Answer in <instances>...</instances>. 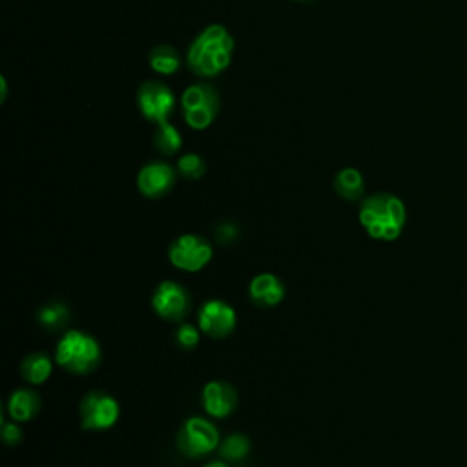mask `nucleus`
Masks as SVG:
<instances>
[{
  "label": "nucleus",
  "instance_id": "nucleus-1",
  "mask_svg": "<svg viewBox=\"0 0 467 467\" xmlns=\"http://www.w3.org/2000/svg\"><path fill=\"white\" fill-rule=\"evenodd\" d=\"M234 47L232 33L223 24H210L188 46L186 66L195 77H217L230 66Z\"/></svg>",
  "mask_w": 467,
  "mask_h": 467
},
{
  "label": "nucleus",
  "instance_id": "nucleus-2",
  "mask_svg": "<svg viewBox=\"0 0 467 467\" xmlns=\"http://www.w3.org/2000/svg\"><path fill=\"white\" fill-rule=\"evenodd\" d=\"M405 219V204L392 193H374L361 201L359 223L372 239L394 241L401 234Z\"/></svg>",
  "mask_w": 467,
  "mask_h": 467
},
{
  "label": "nucleus",
  "instance_id": "nucleus-3",
  "mask_svg": "<svg viewBox=\"0 0 467 467\" xmlns=\"http://www.w3.org/2000/svg\"><path fill=\"white\" fill-rule=\"evenodd\" d=\"M102 352L97 339L82 330H66L55 348L57 363L69 374H89L100 363Z\"/></svg>",
  "mask_w": 467,
  "mask_h": 467
},
{
  "label": "nucleus",
  "instance_id": "nucleus-4",
  "mask_svg": "<svg viewBox=\"0 0 467 467\" xmlns=\"http://www.w3.org/2000/svg\"><path fill=\"white\" fill-rule=\"evenodd\" d=\"M219 108L221 97L212 84H192L181 95V111L192 130H206L215 120Z\"/></svg>",
  "mask_w": 467,
  "mask_h": 467
},
{
  "label": "nucleus",
  "instance_id": "nucleus-5",
  "mask_svg": "<svg viewBox=\"0 0 467 467\" xmlns=\"http://www.w3.org/2000/svg\"><path fill=\"white\" fill-rule=\"evenodd\" d=\"M177 449L186 458H202L219 447L217 427L201 416L188 418L177 432Z\"/></svg>",
  "mask_w": 467,
  "mask_h": 467
},
{
  "label": "nucleus",
  "instance_id": "nucleus-6",
  "mask_svg": "<svg viewBox=\"0 0 467 467\" xmlns=\"http://www.w3.org/2000/svg\"><path fill=\"white\" fill-rule=\"evenodd\" d=\"M213 255L212 244L197 234H182L168 248L170 263L182 272L202 270Z\"/></svg>",
  "mask_w": 467,
  "mask_h": 467
},
{
  "label": "nucleus",
  "instance_id": "nucleus-7",
  "mask_svg": "<svg viewBox=\"0 0 467 467\" xmlns=\"http://www.w3.org/2000/svg\"><path fill=\"white\" fill-rule=\"evenodd\" d=\"M137 106L140 115L148 120L157 124L168 122L175 109V95L168 88V84L161 80H146L137 89Z\"/></svg>",
  "mask_w": 467,
  "mask_h": 467
},
{
  "label": "nucleus",
  "instance_id": "nucleus-8",
  "mask_svg": "<svg viewBox=\"0 0 467 467\" xmlns=\"http://www.w3.org/2000/svg\"><path fill=\"white\" fill-rule=\"evenodd\" d=\"M119 401L102 390L88 392L80 401V427L84 431H106L119 420Z\"/></svg>",
  "mask_w": 467,
  "mask_h": 467
},
{
  "label": "nucleus",
  "instance_id": "nucleus-9",
  "mask_svg": "<svg viewBox=\"0 0 467 467\" xmlns=\"http://www.w3.org/2000/svg\"><path fill=\"white\" fill-rule=\"evenodd\" d=\"M190 292L182 285L175 281H162L151 296V306L159 317L166 321H181L190 312Z\"/></svg>",
  "mask_w": 467,
  "mask_h": 467
},
{
  "label": "nucleus",
  "instance_id": "nucleus-10",
  "mask_svg": "<svg viewBox=\"0 0 467 467\" xmlns=\"http://www.w3.org/2000/svg\"><path fill=\"white\" fill-rule=\"evenodd\" d=\"M199 328L210 337H226L237 325V314L223 299H210L199 310Z\"/></svg>",
  "mask_w": 467,
  "mask_h": 467
},
{
  "label": "nucleus",
  "instance_id": "nucleus-11",
  "mask_svg": "<svg viewBox=\"0 0 467 467\" xmlns=\"http://www.w3.org/2000/svg\"><path fill=\"white\" fill-rule=\"evenodd\" d=\"M177 170L164 161H151L139 170L137 188L148 199L164 197L175 184Z\"/></svg>",
  "mask_w": 467,
  "mask_h": 467
},
{
  "label": "nucleus",
  "instance_id": "nucleus-12",
  "mask_svg": "<svg viewBox=\"0 0 467 467\" xmlns=\"http://www.w3.org/2000/svg\"><path fill=\"white\" fill-rule=\"evenodd\" d=\"M201 400L206 414L212 418H228L237 407L235 389L223 379L208 381L202 389Z\"/></svg>",
  "mask_w": 467,
  "mask_h": 467
},
{
  "label": "nucleus",
  "instance_id": "nucleus-13",
  "mask_svg": "<svg viewBox=\"0 0 467 467\" xmlns=\"http://www.w3.org/2000/svg\"><path fill=\"white\" fill-rule=\"evenodd\" d=\"M248 296L257 306H275L285 297V285L274 274H259L250 281Z\"/></svg>",
  "mask_w": 467,
  "mask_h": 467
},
{
  "label": "nucleus",
  "instance_id": "nucleus-14",
  "mask_svg": "<svg viewBox=\"0 0 467 467\" xmlns=\"http://www.w3.org/2000/svg\"><path fill=\"white\" fill-rule=\"evenodd\" d=\"M40 410V396L31 389H18L7 400V412L15 421H29Z\"/></svg>",
  "mask_w": 467,
  "mask_h": 467
},
{
  "label": "nucleus",
  "instance_id": "nucleus-15",
  "mask_svg": "<svg viewBox=\"0 0 467 467\" xmlns=\"http://www.w3.org/2000/svg\"><path fill=\"white\" fill-rule=\"evenodd\" d=\"M181 62H182V58H181L179 51L170 44H157L148 53V64L159 75L168 77V75L177 73L181 67Z\"/></svg>",
  "mask_w": 467,
  "mask_h": 467
},
{
  "label": "nucleus",
  "instance_id": "nucleus-16",
  "mask_svg": "<svg viewBox=\"0 0 467 467\" xmlns=\"http://www.w3.org/2000/svg\"><path fill=\"white\" fill-rule=\"evenodd\" d=\"M334 190L347 201H359L365 193V181L359 170L343 168L334 177Z\"/></svg>",
  "mask_w": 467,
  "mask_h": 467
},
{
  "label": "nucleus",
  "instance_id": "nucleus-17",
  "mask_svg": "<svg viewBox=\"0 0 467 467\" xmlns=\"http://www.w3.org/2000/svg\"><path fill=\"white\" fill-rule=\"evenodd\" d=\"M22 378L31 385H42L53 372V363L47 354L33 352L24 358L20 365Z\"/></svg>",
  "mask_w": 467,
  "mask_h": 467
},
{
  "label": "nucleus",
  "instance_id": "nucleus-18",
  "mask_svg": "<svg viewBox=\"0 0 467 467\" xmlns=\"http://www.w3.org/2000/svg\"><path fill=\"white\" fill-rule=\"evenodd\" d=\"M153 146L157 151H161L164 157L175 155L182 148V137L179 130L168 122L157 124L153 131Z\"/></svg>",
  "mask_w": 467,
  "mask_h": 467
},
{
  "label": "nucleus",
  "instance_id": "nucleus-19",
  "mask_svg": "<svg viewBox=\"0 0 467 467\" xmlns=\"http://www.w3.org/2000/svg\"><path fill=\"white\" fill-rule=\"evenodd\" d=\"M67 319H69V308L60 301L46 303L36 312V321L46 330H58L67 323Z\"/></svg>",
  "mask_w": 467,
  "mask_h": 467
},
{
  "label": "nucleus",
  "instance_id": "nucleus-20",
  "mask_svg": "<svg viewBox=\"0 0 467 467\" xmlns=\"http://www.w3.org/2000/svg\"><path fill=\"white\" fill-rule=\"evenodd\" d=\"M219 451V456L224 460V462H241L248 456L250 452V440L241 434V432H235V434H228L217 447Z\"/></svg>",
  "mask_w": 467,
  "mask_h": 467
},
{
  "label": "nucleus",
  "instance_id": "nucleus-21",
  "mask_svg": "<svg viewBox=\"0 0 467 467\" xmlns=\"http://www.w3.org/2000/svg\"><path fill=\"white\" fill-rule=\"evenodd\" d=\"M175 170L181 177L190 179V181H197L206 173V162L199 153L190 151V153H184L177 159Z\"/></svg>",
  "mask_w": 467,
  "mask_h": 467
},
{
  "label": "nucleus",
  "instance_id": "nucleus-22",
  "mask_svg": "<svg viewBox=\"0 0 467 467\" xmlns=\"http://www.w3.org/2000/svg\"><path fill=\"white\" fill-rule=\"evenodd\" d=\"M201 339V334H199V328H195L193 325L190 323H184L181 325L177 330H175V341L179 347L190 350V348H195L197 343Z\"/></svg>",
  "mask_w": 467,
  "mask_h": 467
},
{
  "label": "nucleus",
  "instance_id": "nucleus-23",
  "mask_svg": "<svg viewBox=\"0 0 467 467\" xmlns=\"http://www.w3.org/2000/svg\"><path fill=\"white\" fill-rule=\"evenodd\" d=\"M215 237L221 244H232L239 237V228L232 221H224L215 228Z\"/></svg>",
  "mask_w": 467,
  "mask_h": 467
},
{
  "label": "nucleus",
  "instance_id": "nucleus-24",
  "mask_svg": "<svg viewBox=\"0 0 467 467\" xmlns=\"http://www.w3.org/2000/svg\"><path fill=\"white\" fill-rule=\"evenodd\" d=\"M0 434H2L4 443L9 445V447L18 445L20 440H22V429L16 425L15 420H13V421H2V431H0Z\"/></svg>",
  "mask_w": 467,
  "mask_h": 467
},
{
  "label": "nucleus",
  "instance_id": "nucleus-25",
  "mask_svg": "<svg viewBox=\"0 0 467 467\" xmlns=\"http://www.w3.org/2000/svg\"><path fill=\"white\" fill-rule=\"evenodd\" d=\"M7 97V80L4 75H0V102H5Z\"/></svg>",
  "mask_w": 467,
  "mask_h": 467
},
{
  "label": "nucleus",
  "instance_id": "nucleus-26",
  "mask_svg": "<svg viewBox=\"0 0 467 467\" xmlns=\"http://www.w3.org/2000/svg\"><path fill=\"white\" fill-rule=\"evenodd\" d=\"M202 467H230V465L224 460H213V462H210V463H206Z\"/></svg>",
  "mask_w": 467,
  "mask_h": 467
},
{
  "label": "nucleus",
  "instance_id": "nucleus-27",
  "mask_svg": "<svg viewBox=\"0 0 467 467\" xmlns=\"http://www.w3.org/2000/svg\"><path fill=\"white\" fill-rule=\"evenodd\" d=\"M296 2H312V0H296Z\"/></svg>",
  "mask_w": 467,
  "mask_h": 467
}]
</instances>
